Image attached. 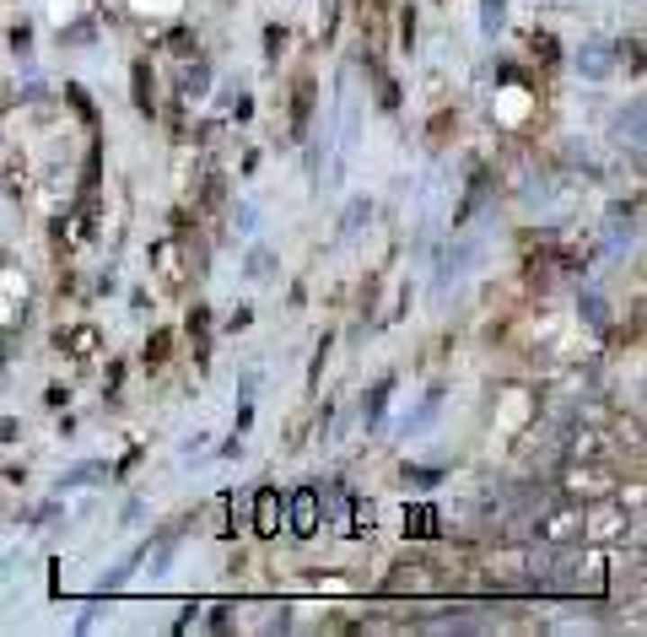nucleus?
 Here are the masks:
<instances>
[{"instance_id": "obj_14", "label": "nucleus", "mask_w": 647, "mask_h": 637, "mask_svg": "<svg viewBox=\"0 0 647 637\" xmlns=\"http://www.w3.org/2000/svg\"><path fill=\"white\" fill-rule=\"evenodd\" d=\"M481 22H486V32H502V22H508V0H486Z\"/></svg>"}, {"instance_id": "obj_10", "label": "nucleus", "mask_w": 647, "mask_h": 637, "mask_svg": "<svg viewBox=\"0 0 647 637\" xmlns=\"http://www.w3.org/2000/svg\"><path fill=\"white\" fill-rule=\"evenodd\" d=\"M167 346H173V335H167V330H151V341H146V368H162V362H167Z\"/></svg>"}, {"instance_id": "obj_11", "label": "nucleus", "mask_w": 647, "mask_h": 637, "mask_svg": "<svg viewBox=\"0 0 647 637\" xmlns=\"http://www.w3.org/2000/svg\"><path fill=\"white\" fill-rule=\"evenodd\" d=\"M205 81H211V65L200 59L194 70H184V97H205Z\"/></svg>"}, {"instance_id": "obj_12", "label": "nucleus", "mask_w": 647, "mask_h": 637, "mask_svg": "<svg viewBox=\"0 0 647 637\" xmlns=\"http://www.w3.org/2000/svg\"><path fill=\"white\" fill-rule=\"evenodd\" d=\"M97 476H103V465H76L70 476H59V487H92Z\"/></svg>"}, {"instance_id": "obj_13", "label": "nucleus", "mask_w": 647, "mask_h": 637, "mask_svg": "<svg viewBox=\"0 0 647 637\" xmlns=\"http://www.w3.org/2000/svg\"><path fill=\"white\" fill-rule=\"evenodd\" d=\"M437 481H443V470H421V465H405V487H421V492H427V487H437Z\"/></svg>"}, {"instance_id": "obj_15", "label": "nucleus", "mask_w": 647, "mask_h": 637, "mask_svg": "<svg viewBox=\"0 0 647 637\" xmlns=\"http://www.w3.org/2000/svg\"><path fill=\"white\" fill-rule=\"evenodd\" d=\"M70 346H76L70 357H92V346H97V330H76V335H70Z\"/></svg>"}, {"instance_id": "obj_2", "label": "nucleus", "mask_w": 647, "mask_h": 637, "mask_svg": "<svg viewBox=\"0 0 647 637\" xmlns=\"http://www.w3.org/2000/svg\"><path fill=\"white\" fill-rule=\"evenodd\" d=\"M254 530L270 541V535H281V492L275 487H259L254 492Z\"/></svg>"}, {"instance_id": "obj_1", "label": "nucleus", "mask_w": 647, "mask_h": 637, "mask_svg": "<svg viewBox=\"0 0 647 637\" xmlns=\"http://www.w3.org/2000/svg\"><path fill=\"white\" fill-rule=\"evenodd\" d=\"M324 524V503H319V487H297L292 492V535L297 541H313Z\"/></svg>"}, {"instance_id": "obj_8", "label": "nucleus", "mask_w": 647, "mask_h": 637, "mask_svg": "<svg viewBox=\"0 0 647 637\" xmlns=\"http://www.w3.org/2000/svg\"><path fill=\"white\" fill-rule=\"evenodd\" d=\"M135 108H140V114L157 108V92H151V70H146V59L135 65Z\"/></svg>"}, {"instance_id": "obj_17", "label": "nucleus", "mask_w": 647, "mask_h": 637, "mask_svg": "<svg viewBox=\"0 0 647 637\" xmlns=\"http://www.w3.org/2000/svg\"><path fill=\"white\" fill-rule=\"evenodd\" d=\"M248 276H254V281L270 276V249H254V254H248Z\"/></svg>"}, {"instance_id": "obj_6", "label": "nucleus", "mask_w": 647, "mask_h": 637, "mask_svg": "<svg viewBox=\"0 0 647 637\" xmlns=\"http://www.w3.org/2000/svg\"><path fill=\"white\" fill-rule=\"evenodd\" d=\"M389 395H394V378L373 384V395H367V411H362V427H378V422H383V411H389Z\"/></svg>"}, {"instance_id": "obj_7", "label": "nucleus", "mask_w": 647, "mask_h": 637, "mask_svg": "<svg viewBox=\"0 0 647 637\" xmlns=\"http://www.w3.org/2000/svg\"><path fill=\"white\" fill-rule=\"evenodd\" d=\"M405 535L432 541L437 535V508H405Z\"/></svg>"}, {"instance_id": "obj_21", "label": "nucleus", "mask_w": 647, "mask_h": 637, "mask_svg": "<svg viewBox=\"0 0 647 637\" xmlns=\"http://www.w3.org/2000/svg\"><path fill=\"white\" fill-rule=\"evenodd\" d=\"M335 16H340V11H335V0H324V32H335Z\"/></svg>"}, {"instance_id": "obj_9", "label": "nucleus", "mask_w": 647, "mask_h": 637, "mask_svg": "<svg viewBox=\"0 0 647 637\" xmlns=\"http://www.w3.org/2000/svg\"><path fill=\"white\" fill-rule=\"evenodd\" d=\"M367 216H373V200H367V195H356V200L346 205V222H340V238H351V232H356V227H362Z\"/></svg>"}, {"instance_id": "obj_4", "label": "nucleus", "mask_w": 647, "mask_h": 637, "mask_svg": "<svg viewBox=\"0 0 647 637\" xmlns=\"http://www.w3.org/2000/svg\"><path fill=\"white\" fill-rule=\"evenodd\" d=\"M151 259H157V281H162V287H178V281H184V270H178V243H173V238H162V243L151 249Z\"/></svg>"}, {"instance_id": "obj_19", "label": "nucleus", "mask_w": 647, "mask_h": 637, "mask_svg": "<svg viewBox=\"0 0 647 637\" xmlns=\"http://www.w3.org/2000/svg\"><path fill=\"white\" fill-rule=\"evenodd\" d=\"M265 43H270V49H265V54H270V59H275V54H281V49H286V27H270V32H265Z\"/></svg>"}, {"instance_id": "obj_18", "label": "nucleus", "mask_w": 647, "mask_h": 637, "mask_svg": "<svg viewBox=\"0 0 647 637\" xmlns=\"http://www.w3.org/2000/svg\"><path fill=\"white\" fill-rule=\"evenodd\" d=\"M232 227L248 238V232H254V205H238V211H232Z\"/></svg>"}, {"instance_id": "obj_3", "label": "nucleus", "mask_w": 647, "mask_h": 637, "mask_svg": "<svg viewBox=\"0 0 647 637\" xmlns=\"http://www.w3.org/2000/svg\"><path fill=\"white\" fill-rule=\"evenodd\" d=\"M313 97H319V86L302 76V81H297V92H292V141H302V135H308V119H313Z\"/></svg>"}, {"instance_id": "obj_20", "label": "nucleus", "mask_w": 647, "mask_h": 637, "mask_svg": "<svg viewBox=\"0 0 647 637\" xmlns=\"http://www.w3.org/2000/svg\"><path fill=\"white\" fill-rule=\"evenodd\" d=\"M27 43H32V27H27V22H22V27H16V32H11V49H16V54H27Z\"/></svg>"}, {"instance_id": "obj_16", "label": "nucleus", "mask_w": 647, "mask_h": 637, "mask_svg": "<svg viewBox=\"0 0 647 637\" xmlns=\"http://www.w3.org/2000/svg\"><path fill=\"white\" fill-rule=\"evenodd\" d=\"M216 200H221V173H211V178H205V189H200V205H205V211H211Z\"/></svg>"}, {"instance_id": "obj_5", "label": "nucleus", "mask_w": 647, "mask_h": 637, "mask_svg": "<svg viewBox=\"0 0 647 637\" xmlns=\"http://www.w3.org/2000/svg\"><path fill=\"white\" fill-rule=\"evenodd\" d=\"M610 65H616V54H610L605 43H583V54H578V70H583V76L599 81V76H610Z\"/></svg>"}]
</instances>
